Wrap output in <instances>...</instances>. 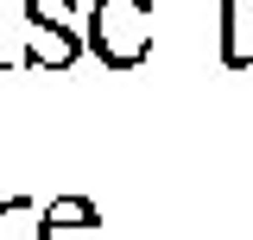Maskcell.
<instances>
[{
	"mask_svg": "<svg viewBox=\"0 0 253 240\" xmlns=\"http://www.w3.org/2000/svg\"><path fill=\"white\" fill-rule=\"evenodd\" d=\"M83 51H95L101 70H139L152 57V0H95L83 19Z\"/></svg>",
	"mask_w": 253,
	"mask_h": 240,
	"instance_id": "6da1fadb",
	"label": "cell"
},
{
	"mask_svg": "<svg viewBox=\"0 0 253 240\" xmlns=\"http://www.w3.org/2000/svg\"><path fill=\"white\" fill-rule=\"evenodd\" d=\"M32 221H38L32 240H101V209H95L89 196H57V202H44Z\"/></svg>",
	"mask_w": 253,
	"mask_h": 240,
	"instance_id": "7a4b0ae2",
	"label": "cell"
},
{
	"mask_svg": "<svg viewBox=\"0 0 253 240\" xmlns=\"http://www.w3.org/2000/svg\"><path fill=\"white\" fill-rule=\"evenodd\" d=\"M221 63L253 70V0H221Z\"/></svg>",
	"mask_w": 253,
	"mask_h": 240,
	"instance_id": "3957f363",
	"label": "cell"
}]
</instances>
